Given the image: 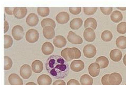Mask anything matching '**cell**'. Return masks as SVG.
<instances>
[{"label": "cell", "mask_w": 126, "mask_h": 85, "mask_svg": "<svg viewBox=\"0 0 126 85\" xmlns=\"http://www.w3.org/2000/svg\"><path fill=\"white\" fill-rule=\"evenodd\" d=\"M37 13L39 15L42 17H46L49 14V9L48 7H38Z\"/></svg>", "instance_id": "30"}, {"label": "cell", "mask_w": 126, "mask_h": 85, "mask_svg": "<svg viewBox=\"0 0 126 85\" xmlns=\"http://www.w3.org/2000/svg\"><path fill=\"white\" fill-rule=\"evenodd\" d=\"M52 78L47 74H43L39 76L37 79L39 85H50L52 84Z\"/></svg>", "instance_id": "18"}, {"label": "cell", "mask_w": 126, "mask_h": 85, "mask_svg": "<svg viewBox=\"0 0 126 85\" xmlns=\"http://www.w3.org/2000/svg\"><path fill=\"white\" fill-rule=\"evenodd\" d=\"M54 50L53 45L49 42H45L42 45V51L43 53L46 55L51 54L53 52Z\"/></svg>", "instance_id": "17"}, {"label": "cell", "mask_w": 126, "mask_h": 85, "mask_svg": "<svg viewBox=\"0 0 126 85\" xmlns=\"http://www.w3.org/2000/svg\"><path fill=\"white\" fill-rule=\"evenodd\" d=\"M67 40L62 35H58L55 37L53 40V43L55 46L58 48L64 47L67 44Z\"/></svg>", "instance_id": "15"}, {"label": "cell", "mask_w": 126, "mask_h": 85, "mask_svg": "<svg viewBox=\"0 0 126 85\" xmlns=\"http://www.w3.org/2000/svg\"><path fill=\"white\" fill-rule=\"evenodd\" d=\"M96 63L99 64L101 69H104L109 66V61L108 59L106 57L101 56L96 59Z\"/></svg>", "instance_id": "25"}, {"label": "cell", "mask_w": 126, "mask_h": 85, "mask_svg": "<svg viewBox=\"0 0 126 85\" xmlns=\"http://www.w3.org/2000/svg\"><path fill=\"white\" fill-rule=\"evenodd\" d=\"M15 8H10V7H5L4 11L6 13H7L8 15H12L14 14V11Z\"/></svg>", "instance_id": "39"}, {"label": "cell", "mask_w": 126, "mask_h": 85, "mask_svg": "<svg viewBox=\"0 0 126 85\" xmlns=\"http://www.w3.org/2000/svg\"><path fill=\"white\" fill-rule=\"evenodd\" d=\"M69 49H70V48H65L64 49L62 50L61 51V57L63 58L67 61H70L71 60L70 59V58H69V57L68 56V51H69Z\"/></svg>", "instance_id": "36"}, {"label": "cell", "mask_w": 126, "mask_h": 85, "mask_svg": "<svg viewBox=\"0 0 126 85\" xmlns=\"http://www.w3.org/2000/svg\"><path fill=\"white\" fill-rule=\"evenodd\" d=\"M12 35L16 41L22 40L24 36V29L21 25H16L12 29Z\"/></svg>", "instance_id": "3"}, {"label": "cell", "mask_w": 126, "mask_h": 85, "mask_svg": "<svg viewBox=\"0 0 126 85\" xmlns=\"http://www.w3.org/2000/svg\"><path fill=\"white\" fill-rule=\"evenodd\" d=\"M70 19L69 14L66 12H61L57 14L56 17V20L58 23L61 24H66Z\"/></svg>", "instance_id": "9"}, {"label": "cell", "mask_w": 126, "mask_h": 85, "mask_svg": "<svg viewBox=\"0 0 126 85\" xmlns=\"http://www.w3.org/2000/svg\"><path fill=\"white\" fill-rule=\"evenodd\" d=\"M97 27V21L94 18H89L85 20L84 22V27L87 28H91L93 30H95Z\"/></svg>", "instance_id": "22"}, {"label": "cell", "mask_w": 126, "mask_h": 85, "mask_svg": "<svg viewBox=\"0 0 126 85\" xmlns=\"http://www.w3.org/2000/svg\"><path fill=\"white\" fill-rule=\"evenodd\" d=\"M43 33L44 37L48 40L53 39L55 37L54 29L50 26H46L43 28Z\"/></svg>", "instance_id": "13"}, {"label": "cell", "mask_w": 126, "mask_h": 85, "mask_svg": "<svg viewBox=\"0 0 126 85\" xmlns=\"http://www.w3.org/2000/svg\"><path fill=\"white\" fill-rule=\"evenodd\" d=\"M53 85H66V84L64 81L61 79H58L54 81L53 84Z\"/></svg>", "instance_id": "41"}, {"label": "cell", "mask_w": 126, "mask_h": 85, "mask_svg": "<svg viewBox=\"0 0 126 85\" xmlns=\"http://www.w3.org/2000/svg\"><path fill=\"white\" fill-rule=\"evenodd\" d=\"M82 24H83V21L81 19L79 18H75L71 21L70 23V27L72 30H78L81 28Z\"/></svg>", "instance_id": "23"}, {"label": "cell", "mask_w": 126, "mask_h": 85, "mask_svg": "<svg viewBox=\"0 0 126 85\" xmlns=\"http://www.w3.org/2000/svg\"><path fill=\"white\" fill-rule=\"evenodd\" d=\"M27 13V9L26 7H16L15 8L14 15L15 18L21 19L25 18Z\"/></svg>", "instance_id": "12"}, {"label": "cell", "mask_w": 126, "mask_h": 85, "mask_svg": "<svg viewBox=\"0 0 126 85\" xmlns=\"http://www.w3.org/2000/svg\"><path fill=\"white\" fill-rule=\"evenodd\" d=\"M67 85H80V84L78 80L72 79L68 81Z\"/></svg>", "instance_id": "40"}, {"label": "cell", "mask_w": 126, "mask_h": 85, "mask_svg": "<svg viewBox=\"0 0 126 85\" xmlns=\"http://www.w3.org/2000/svg\"><path fill=\"white\" fill-rule=\"evenodd\" d=\"M113 34L109 30H105L102 33L101 39L105 42H109L112 40Z\"/></svg>", "instance_id": "29"}, {"label": "cell", "mask_w": 126, "mask_h": 85, "mask_svg": "<svg viewBox=\"0 0 126 85\" xmlns=\"http://www.w3.org/2000/svg\"><path fill=\"white\" fill-rule=\"evenodd\" d=\"M110 76V74H107L104 75L102 77L101 79V82L103 85H111L109 81V77Z\"/></svg>", "instance_id": "38"}, {"label": "cell", "mask_w": 126, "mask_h": 85, "mask_svg": "<svg viewBox=\"0 0 126 85\" xmlns=\"http://www.w3.org/2000/svg\"><path fill=\"white\" fill-rule=\"evenodd\" d=\"M100 69V66L97 63H92L88 67L89 74L93 77H96L99 74Z\"/></svg>", "instance_id": "10"}, {"label": "cell", "mask_w": 126, "mask_h": 85, "mask_svg": "<svg viewBox=\"0 0 126 85\" xmlns=\"http://www.w3.org/2000/svg\"><path fill=\"white\" fill-rule=\"evenodd\" d=\"M110 18L112 21L114 23H118L121 21L123 19V15L121 12L116 10L112 13Z\"/></svg>", "instance_id": "24"}, {"label": "cell", "mask_w": 126, "mask_h": 85, "mask_svg": "<svg viewBox=\"0 0 126 85\" xmlns=\"http://www.w3.org/2000/svg\"><path fill=\"white\" fill-rule=\"evenodd\" d=\"M85 64L80 60H75L73 61L70 64L71 70L75 73H78L84 69Z\"/></svg>", "instance_id": "7"}, {"label": "cell", "mask_w": 126, "mask_h": 85, "mask_svg": "<svg viewBox=\"0 0 126 85\" xmlns=\"http://www.w3.org/2000/svg\"><path fill=\"white\" fill-rule=\"evenodd\" d=\"M80 82L81 85H92L93 84V79L87 74H85L80 77Z\"/></svg>", "instance_id": "26"}, {"label": "cell", "mask_w": 126, "mask_h": 85, "mask_svg": "<svg viewBox=\"0 0 126 85\" xmlns=\"http://www.w3.org/2000/svg\"><path fill=\"white\" fill-rule=\"evenodd\" d=\"M4 48L8 49L11 47L14 43L13 39L10 35L5 34L4 35Z\"/></svg>", "instance_id": "31"}, {"label": "cell", "mask_w": 126, "mask_h": 85, "mask_svg": "<svg viewBox=\"0 0 126 85\" xmlns=\"http://www.w3.org/2000/svg\"><path fill=\"white\" fill-rule=\"evenodd\" d=\"M67 39L68 41L72 44H80L83 42V40H82L81 37L76 34L72 31H69L67 36Z\"/></svg>", "instance_id": "6"}, {"label": "cell", "mask_w": 126, "mask_h": 85, "mask_svg": "<svg viewBox=\"0 0 126 85\" xmlns=\"http://www.w3.org/2000/svg\"><path fill=\"white\" fill-rule=\"evenodd\" d=\"M39 22L38 16L36 14L32 13L29 14L26 19V23L29 27H35Z\"/></svg>", "instance_id": "14"}, {"label": "cell", "mask_w": 126, "mask_h": 85, "mask_svg": "<svg viewBox=\"0 0 126 85\" xmlns=\"http://www.w3.org/2000/svg\"><path fill=\"white\" fill-rule=\"evenodd\" d=\"M32 69L29 64H25L21 66L20 70V74L25 79H27L31 77L32 74Z\"/></svg>", "instance_id": "5"}, {"label": "cell", "mask_w": 126, "mask_h": 85, "mask_svg": "<svg viewBox=\"0 0 126 85\" xmlns=\"http://www.w3.org/2000/svg\"><path fill=\"white\" fill-rule=\"evenodd\" d=\"M115 44L118 48L121 49H126V37L125 36L119 37L116 40Z\"/></svg>", "instance_id": "27"}, {"label": "cell", "mask_w": 126, "mask_h": 85, "mask_svg": "<svg viewBox=\"0 0 126 85\" xmlns=\"http://www.w3.org/2000/svg\"><path fill=\"white\" fill-rule=\"evenodd\" d=\"M84 13L88 15H92L95 13V12L97 11V7H84Z\"/></svg>", "instance_id": "34"}, {"label": "cell", "mask_w": 126, "mask_h": 85, "mask_svg": "<svg viewBox=\"0 0 126 85\" xmlns=\"http://www.w3.org/2000/svg\"><path fill=\"white\" fill-rule=\"evenodd\" d=\"M118 9H119V10H121V11H126V7H117V8Z\"/></svg>", "instance_id": "43"}, {"label": "cell", "mask_w": 126, "mask_h": 85, "mask_svg": "<svg viewBox=\"0 0 126 85\" xmlns=\"http://www.w3.org/2000/svg\"><path fill=\"white\" fill-rule=\"evenodd\" d=\"M100 10L102 13L105 15H109L113 11L112 7H101Z\"/></svg>", "instance_id": "35"}, {"label": "cell", "mask_w": 126, "mask_h": 85, "mask_svg": "<svg viewBox=\"0 0 126 85\" xmlns=\"http://www.w3.org/2000/svg\"><path fill=\"white\" fill-rule=\"evenodd\" d=\"M68 56L70 59H77L81 56V53L80 50L77 48H71L68 51Z\"/></svg>", "instance_id": "19"}, {"label": "cell", "mask_w": 126, "mask_h": 85, "mask_svg": "<svg viewBox=\"0 0 126 85\" xmlns=\"http://www.w3.org/2000/svg\"><path fill=\"white\" fill-rule=\"evenodd\" d=\"M117 30L118 33L124 34L126 33V22H122L119 23L117 27Z\"/></svg>", "instance_id": "33"}, {"label": "cell", "mask_w": 126, "mask_h": 85, "mask_svg": "<svg viewBox=\"0 0 126 85\" xmlns=\"http://www.w3.org/2000/svg\"></svg>", "instance_id": "46"}, {"label": "cell", "mask_w": 126, "mask_h": 85, "mask_svg": "<svg viewBox=\"0 0 126 85\" xmlns=\"http://www.w3.org/2000/svg\"><path fill=\"white\" fill-rule=\"evenodd\" d=\"M69 9L70 12L74 15H78L81 11V7H70Z\"/></svg>", "instance_id": "37"}, {"label": "cell", "mask_w": 126, "mask_h": 85, "mask_svg": "<svg viewBox=\"0 0 126 85\" xmlns=\"http://www.w3.org/2000/svg\"><path fill=\"white\" fill-rule=\"evenodd\" d=\"M8 80L11 85H23L22 79L16 74H12L10 75Z\"/></svg>", "instance_id": "16"}, {"label": "cell", "mask_w": 126, "mask_h": 85, "mask_svg": "<svg viewBox=\"0 0 126 85\" xmlns=\"http://www.w3.org/2000/svg\"><path fill=\"white\" fill-rule=\"evenodd\" d=\"M110 57L112 61L114 62H119L121 60L122 53L120 50L114 49L111 51L110 53Z\"/></svg>", "instance_id": "20"}, {"label": "cell", "mask_w": 126, "mask_h": 85, "mask_svg": "<svg viewBox=\"0 0 126 85\" xmlns=\"http://www.w3.org/2000/svg\"><path fill=\"white\" fill-rule=\"evenodd\" d=\"M83 36L85 40L87 42L94 41L96 38V34L94 30L89 28L85 29Z\"/></svg>", "instance_id": "11"}, {"label": "cell", "mask_w": 126, "mask_h": 85, "mask_svg": "<svg viewBox=\"0 0 126 85\" xmlns=\"http://www.w3.org/2000/svg\"><path fill=\"white\" fill-rule=\"evenodd\" d=\"M4 33H6V32H8L9 29V25L7 21H4Z\"/></svg>", "instance_id": "42"}, {"label": "cell", "mask_w": 126, "mask_h": 85, "mask_svg": "<svg viewBox=\"0 0 126 85\" xmlns=\"http://www.w3.org/2000/svg\"><path fill=\"white\" fill-rule=\"evenodd\" d=\"M123 63L126 66V54L125 55V56L124 57L123 59Z\"/></svg>", "instance_id": "44"}, {"label": "cell", "mask_w": 126, "mask_h": 85, "mask_svg": "<svg viewBox=\"0 0 126 85\" xmlns=\"http://www.w3.org/2000/svg\"><path fill=\"white\" fill-rule=\"evenodd\" d=\"M43 64L41 60H35L32 64V69L34 73H41L43 70Z\"/></svg>", "instance_id": "21"}, {"label": "cell", "mask_w": 126, "mask_h": 85, "mask_svg": "<svg viewBox=\"0 0 126 85\" xmlns=\"http://www.w3.org/2000/svg\"><path fill=\"white\" fill-rule=\"evenodd\" d=\"M122 81V78L120 74L113 73L109 77V81L111 85H119Z\"/></svg>", "instance_id": "8"}, {"label": "cell", "mask_w": 126, "mask_h": 85, "mask_svg": "<svg viewBox=\"0 0 126 85\" xmlns=\"http://www.w3.org/2000/svg\"><path fill=\"white\" fill-rule=\"evenodd\" d=\"M42 27L44 28L46 26H50L54 29L56 27V23L53 20L50 18H46L43 19L41 22Z\"/></svg>", "instance_id": "28"}, {"label": "cell", "mask_w": 126, "mask_h": 85, "mask_svg": "<svg viewBox=\"0 0 126 85\" xmlns=\"http://www.w3.org/2000/svg\"><path fill=\"white\" fill-rule=\"evenodd\" d=\"M39 38V34L37 30L34 29L29 30L26 33V39L30 43H34L37 42Z\"/></svg>", "instance_id": "2"}, {"label": "cell", "mask_w": 126, "mask_h": 85, "mask_svg": "<svg viewBox=\"0 0 126 85\" xmlns=\"http://www.w3.org/2000/svg\"><path fill=\"white\" fill-rule=\"evenodd\" d=\"M12 60L8 56L4 57V70H9L12 67Z\"/></svg>", "instance_id": "32"}, {"label": "cell", "mask_w": 126, "mask_h": 85, "mask_svg": "<svg viewBox=\"0 0 126 85\" xmlns=\"http://www.w3.org/2000/svg\"><path fill=\"white\" fill-rule=\"evenodd\" d=\"M45 66L49 76L55 79H63L68 76L69 72L67 61L58 55L49 56L46 60Z\"/></svg>", "instance_id": "1"}, {"label": "cell", "mask_w": 126, "mask_h": 85, "mask_svg": "<svg viewBox=\"0 0 126 85\" xmlns=\"http://www.w3.org/2000/svg\"><path fill=\"white\" fill-rule=\"evenodd\" d=\"M83 53L85 57L87 58H94L96 54V48L94 45L89 44L85 45L83 49Z\"/></svg>", "instance_id": "4"}, {"label": "cell", "mask_w": 126, "mask_h": 85, "mask_svg": "<svg viewBox=\"0 0 126 85\" xmlns=\"http://www.w3.org/2000/svg\"><path fill=\"white\" fill-rule=\"evenodd\" d=\"M26 85H37L34 82H29L26 84Z\"/></svg>", "instance_id": "45"}]
</instances>
